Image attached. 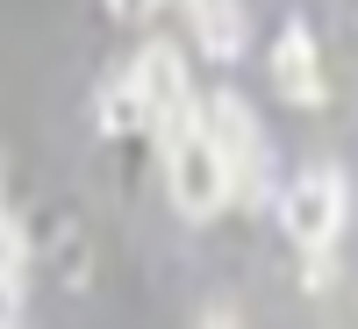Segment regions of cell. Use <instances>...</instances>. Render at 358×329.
Wrapping results in <instances>:
<instances>
[{
	"instance_id": "11",
	"label": "cell",
	"mask_w": 358,
	"mask_h": 329,
	"mask_svg": "<svg viewBox=\"0 0 358 329\" xmlns=\"http://www.w3.org/2000/svg\"><path fill=\"white\" fill-rule=\"evenodd\" d=\"M179 8H187V15H194V0H179Z\"/></svg>"
},
{
	"instance_id": "6",
	"label": "cell",
	"mask_w": 358,
	"mask_h": 329,
	"mask_svg": "<svg viewBox=\"0 0 358 329\" xmlns=\"http://www.w3.org/2000/svg\"><path fill=\"white\" fill-rule=\"evenodd\" d=\"M194 36H201V57L236 65L244 57V0H194Z\"/></svg>"
},
{
	"instance_id": "4",
	"label": "cell",
	"mask_w": 358,
	"mask_h": 329,
	"mask_svg": "<svg viewBox=\"0 0 358 329\" xmlns=\"http://www.w3.org/2000/svg\"><path fill=\"white\" fill-rule=\"evenodd\" d=\"M136 79H143V101H151V129H158V143L172 151V143L201 122L194 86H187V57H179L172 43H151V50L136 57Z\"/></svg>"
},
{
	"instance_id": "5",
	"label": "cell",
	"mask_w": 358,
	"mask_h": 329,
	"mask_svg": "<svg viewBox=\"0 0 358 329\" xmlns=\"http://www.w3.org/2000/svg\"><path fill=\"white\" fill-rule=\"evenodd\" d=\"M273 86H280L294 108H315L322 101V57H315V36H308L301 22H287L280 43H273Z\"/></svg>"
},
{
	"instance_id": "1",
	"label": "cell",
	"mask_w": 358,
	"mask_h": 329,
	"mask_svg": "<svg viewBox=\"0 0 358 329\" xmlns=\"http://www.w3.org/2000/svg\"><path fill=\"white\" fill-rule=\"evenodd\" d=\"M165 193H172V207L187 222H208V215H222V207L236 200L229 193V158H222V143L208 136L201 122L165 151Z\"/></svg>"
},
{
	"instance_id": "2",
	"label": "cell",
	"mask_w": 358,
	"mask_h": 329,
	"mask_svg": "<svg viewBox=\"0 0 358 329\" xmlns=\"http://www.w3.org/2000/svg\"><path fill=\"white\" fill-rule=\"evenodd\" d=\"M201 129L215 136L222 158H229V193L236 200H265V129H258V115L236 94H208Z\"/></svg>"
},
{
	"instance_id": "7",
	"label": "cell",
	"mask_w": 358,
	"mask_h": 329,
	"mask_svg": "<svg viewBox=\"0 0 358 329\" xmlns=\"http://www.w3.org/2000/svg\"><path fill=\"white\" fill-rule=\"evenodd\" d=\"M94 115H101V129H108V136H136V129H151V101H143L136 65H129V72H115V79L101 86Z\"/></svg>"
},
{
	"instance_id": "8",
	"label": "cell",
	"mask_w": 358,
	"mask_h": 329,
	"mask_svg": "<svg viewBox=\"0 0 358 329\" xmlns=\"http://www.w3.org/2000/svg\"><path fill=\"white\" fill-rule=\"evenodd\" d=\"M22 265H29V236H22L8 215H0V272H15V279H22Z\"/></svg>"
},
{
	"instance_id": "3",
	"label": "cell",
	"mask_w": 358,
	"mask_h": 329,
	"mask_svg": "<svg viewBox=\"0 0 358 329\" xmlns=\"http://www.w3.org/2000/svg\"><path fill=\"white\" fill-rule=\"evenodd\" d=\"M344 172L337 165H308L301 179L287 187V200H280V222H287V236L301 251H330L337 236H344Z\"/></svg>"
},
{
	"instance_id": "10",
	"label": "cell",
	"mask_w": 358,
	"mask_h": 329,
	"mask_svg": "<svg viewBox=\"0 0 358 329\" xmlns=\"http://www.w3.org/2000/svg\"><path fill=\"white\" fill-rule=\"evenodd\" d=\"M151 8H158V0H108V15H115V22H143Z\"/></svg>"
},
{
	"instance_id": "9",
	"label": "cell",
	"mask_w": 358,
	"mask_h": 329,
	"mask_svg": "<svg viewBox=\"0 0 358 329\" xmlns=\"http://www.w3.org/2000/svg\"><path fill=\"white\" fill-rule=\"evenodd\" d=\"M0 322H22V279L0 272Z\"/></svg>"
}]
</instances>
